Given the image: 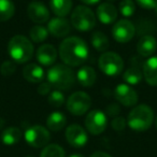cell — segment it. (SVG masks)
I'll list each match as a JSON object with an SVG mask.
<instances>
[{
	"label": "cell",
	"mask_w": 157,
	"mask_h": 157,
	"mask_svg": "<svg viewBox=\"0 0 157 157\" xmlns=\"http://www.w3.org/2000/svg\"><path fill=\"white\" fill-rule=\"evenodd\" d=\"M58 53L65 65L78 67L87 60L90 51L83 39L78 37H68L60 43Z\"/></svg>",
	"instance_id": "obj_1"
},
{
	"label": "cell",
	"mask_w": 157,
	"mask_h": 157,
	"mask_svg": "<svg viewBox=\"0 0 157 157\" xmlns=\"http://www.w3.org/2000/svg\"><path fill=\"white\" fill-rule=\"evenodd\" d=\"M35 53L33 44L27 37L16 35L8 43V54L16 63H25L30 60Z\"/></svg>",
	"instance_id": "obj_2"
},
{
	"label": "cell",
	"mask_w": 157,
	"mask_h": 157,
	"mask_svg": "<svg viewBox=\"0 0 157 157\" xmlns=\"http://www.w3.org/2000/svg\"><path fill=\"white\" fill-rule=\"evenodd\" d=\"M48 82L58 90H68L75 83V74L69 66L58 63L51 67L48 71Z\"/></svg>",
	"instance_id": "obj_3"
},
{
	"label": "cell",
	"mask_w": 157,
	"mask_h": 157,
	"mask_svg": "<svg viewBox=\"0 0 157 157\" xmlns=\"http://www.w3.org/2000/svg\"><path fill=\"white\" fill-rule=\"evenodd\" d=\"M154 122V112L146 105L135 107L127 116V125L135 131H145Z\"/></svg>",
	"instance_id": "obj_4"
},
{
	"label": "cell",
	"mask_w": 157,
	"mask_h": 157,
	"mask_svg": "<svg viewBox=\"0 0 157 157\" xmlns=\"http://www.w3.org/2000/svg\"><path fill=\"white\" fill-rule=\"evenodd\" d=\"M71 25L80 31H90L96 26V16L90 8L78 6L71 13Z\"/></svg>",
	"instance_id": "obj_5"
},
{
	"label": "cell",
	"mask_w": 157,
	"mask_h": 157,
	"mask_svg": "<svg viewBox=\"0 0 157 157\" xmlns=\"http://www.w3.org/2000/svg\"><path fill=\"white\" fill-rule=\"evenodd\" d=\"M98 66L102 73L108 76H117L124 69V61L118 54L114 52L102 53L98 60Z\"/></svg>",
	"instance_id": "obj_6"
},
{
	"label": "cell",
	"mask_w": 157,
	"mask_h": 157,
	"mask_svg": "<svg viewBox=\"0 0 157 157\" xmlns=\"http://www.w3.org/2000/svg\"><path fill=\"white\" fill-rule=\"evenodd\" d=\"M67 110L75 116L85 114L92 107V98L85 92H75L68 98Z\"/></svg>",
	"instance_id": "obj_7"
},
{
	"label": "cell",
	"mask_w": 157,
	"mask_h": 157,
	"mask_svg": "<svg viewBox=\"0 0 157 157\" xmlns=\"http://www.w3.org/2000/svg\"><path fill=\"white\" fill-rule=\"evenodd\" d=\"M25 141L33 147H44L50 142L51 135L46 128L41 125H33L25 130Z\"/></svg>",
	"instance_id": "obj_8"
},
{
	"label": "cell",
	"mask_w": 157,
	"mask_h": 157,
	"mask_svg": "<svg viewBox=\"0 0 157 157\" xmlns=\"http://www.w3.org/2000/svg\"><path fill=\"white\" fill-rule=\"evenodd\" d=\"M85 128L92 135H100L105 130L108 118L105 112L101 110H93L85 117Z\"/></svg>",
	"instance_id": "obj_9"
},
{
	"label": "cell",
	"mask_w": 157,
	"mask_h": 157,
	"mask_svg": "<svg viewBox=\"0 0 157 157\" xmlns=\"http://www.w3.org/2000/svg\"><path fill=\"white\" fill-rule=\"evenodd\" d=\"M136 33V27L130 21L120 20L113 25L112 28V36L114 40L118 43H127L129 42Z\"/></svg>",
	"instance_id": "obj_10"
},
{
	"label": "cell",
	"mask_w": 157,
	"mask_h": 157,
	"mask_svg": "<svg viewBox=\"0 0 157 157\" xmlns=\"http://www.w3.org/2000/svg\"><path fill=\"white\" fill-rule=\"evenodd\" d=\"M115 99L125 107H133L138 102V94L130 85L126 83L118 84L114 90Z\"/></svg>",
	"instance_id": "obj_11"
},
{
	"label": "cell",
	"mask_w": 157,
	"mask_h": 157,
	"mask_svg": "<svg viewBox=\"0 0 157 157\" xmlns=\"http://www.w3.org/2000/svg\"><path fill=\"white\" fill-rule=\"evenodd\" d=\"M66 139L68 143L73 147H82L88 141V136L86 130L80 125L72 124L66 129Z\"/></svg>",
	"instance_id": "obj_12"
},
{
	"label": "cell",
	"mask_w": 157,
	"mask_h": 157,
	"mask_svg": "<svg viewBox=\"0 0 157 157\" xmlns=\"http://www.w3.org/2000/svg\"><path fill=\"white\" fill-rule=\"evenodd\" d=\"M27 15L35 24L41 25L50 20V11L46 6L39 1L30 2L27 7Z\"/></svg>",
	"instance_id": "obj_13"
},
{
	"label": "cell",
	"mask_w": 157,
	"mask_h": 157,
	"mask_svg": "<svg viewBox=\"0 0 157 157\" xmlns=\"http://www.w3.org/2000/svg\"><path fill=\"white\" fill-rule=\"evenodd\" d=\"M48 33L56 38H65L71 31V25L70 22L65 17H54L48 21Z\"/></svg>",
	"instance_id": "obj_14"
},
{
	"label": "cell",
	"mask_w": 157,
	"mask_h": 157,
	"mask_svg": "<svg viewBox=\"0 0 157 157\" xmlns=\"http://www.w3.org/2000/svg\"><path fill=\"white\" fill-rule=\"evenodd\" d=\"M57 50L52 44H42L36 52V57L42 66H52L57 59Z\"/></svg>",
	"instance_id": "obj_15"
},
{
	"label": "cell",
	"mask_w": 157,
	"mask_h": 157,
	"mask_svg": "<svg viewBox=\"0 0 157 157\" xmlns=\"http://www.w3.org/2000/svg\"><path fill=\"white\" fill-rule=\"evenodd\" d=\"M117 10L112 3L103 2L97 8L96 15L100 23L105 25L113 24L117 18Z\"/></svg>",
	"instance_id": "obj_16"
},
{
	"label": "cell",
	"mask_w": 157,
	"mask_h": 157,
	"mask_svg": "<svg viewBox=\"0 0 157 157\" xmlns=\"http://www.w3.org/2000/svg\"><path fill=\"white\" fill-rule=\"evenodd\" d=\"M157 50V40L151 35L141 37L137 43V51L142 57H152Z\"/></svg>",
	"instance_id": "obj_17"
},
{
	"label": "cell",
	"mask_w": 157,
	"mask_h": 157,
	"mask_svg": "<svg viewBox=\"0 0 157 157\" xmlns=\"http://www.w3.org/2000/svg\"><path fill=\"white\" fill-rule=\"evenodd\" d=\"M143 78L151 86H157V56H152L143 65Z\"/></svg>",
	"instance_id": "obj_18"
},
{
	"label": "cell",
	"mask_w": 157,
	"mask_h": 157,
	"mask_svg": "<svg viewBox=\"0 0 157 157\" xmlns=\"http://www.w3.org/2000/svg\"><path fill=\"white\" fill-rule=\"evenodd\" d=\"M75 78L80 83V85L83 87H92L97 80V73L94 68L90 66H84L78 70Z\"/></svg>",
	"instance_id": "obj_19"
},
{
	"label": "cell",
	"mask_w": 157,
	"mask_h": 157,
	"mask_svg": "<svg viewBox=\"0 0 157 157\" xmlns=\"http://www.w3.org/2000/svg\"><path fill=\"white\" fill-rule=\"evenodd\" d=\"M44 75L45 72L43 68L37 63H29L23 69V76L30 83H41L44 80Z\"/></svg>",
	"instance_id": "obj_20"
},
{
	"label": "cell",
	"mask_w": 157,
	"mask_h": 157,
	"mask_svg": "<svg viewBox=\"0 0 157 157\" xmlns=\"http://www.w3.org/2000/svg\"><path fill=\"white\" fill-rule=\"evenodd\" d=\"M50 7L56 16L65 17L72 9V0H51Z\"/></svg>",
	"instance_id": "obj_21"
},
{
	"label": "cell",
	"mask_w": 157,
	"mask_h": 157,
	"mask_svg": "<svg viewBox=\"0 0 157 157\" xmlns=\"http://www.w3.org/2000/svg\"><path fill=\"white\" fill-rule=\"evenodd\" d=\"M67 124V118L61 112H53L46 120V126L52 131H59Z\"/></svg>",
	"instance_id": "obj_22"
},
{
	"label": "cell",
	"mask_w": 157,
	"mask_h": 157,
	"mask_svg": "<svg viewBox=\"0 0 157 157\" xmlns=\"http://www.w3.org/2000/svg\"><path fill=\"white\" fill-rule=\"evenodd\" d=\"M22 138V131L17 127H9L6 128L1 133V141L6 145H14L18 143Z\"/></svg>",
	"instance_id": "obj_23"
},
{
	"label": "cell",
	"mask_w": 157,
	"mask_h": 157,
	"mask_svg": "<svg viewBox=\"0 0 157 157\" xmlns=\"http://www.w3.org/2000/svg\"><path fill=\"white\" fill-rule=\"evenodd\" d=\"M90 42H92V45L97 52H107L108 48L110 46V42L108 37L101 31H96L92 35V39H90Z\"/></svg>",
	"instance_id": "obj_24"
},
{
	"label": "cell",
	"mask_w": 157,
	"mask_h": 157,
	"mask_svg": "<svg viewBox=\"0 0 157 157\" xmlns=\"http://www.w3.org/2000/svg\"><path fill=\"white\" fill-rule=\"evenodd\" d=\"M142 78H143V73L137 66L129 67L123 73V78L128 85H137V84H139L141 82Z\"/></svg>",
	"instance_id": "obj_25"
},
{
	"label": "cell",
	"mask_w": 157,
	"mask_h": 157,
	"mask_svg": "<svg viewBox=\"0 0 157 157\" xmlns=\"http://www.w3.org/2000/svg\"><path fill=\"white\" fill-rule=\"evenodd\" d=\"M15 13V6L12 0H0V22L11 20Z\"/></svg>",
	"instance_id": "obj_26"
},
{
	"label": "cell",
	"mask_w": 157,
	"mask_h": 157,
	"mask_svg": "<svg viewBox=\"0 0 157 157\" xmlns=\"http://www.w3.org/2000/svg\"><path fill=\"white\" fill-rule=\"evenodd\" d=\"M29 36L30 39L35 43H41V42L45 41L48 37V30L46 27L41 26V25H35L31 27L30 31H29Z\"/></svg>",
	"instance_id": "obj_27"
},
{
	"label": "cell",
	"mask_w": 157,
	"mask_h": 157,
	"mask_svg": "<svg viewBox=\"0 0 157 157\" xmlns=\"http://www.w3.org/2000/svg\"><path fill=\"white\" fill-rule=\"evenodd\" d=\"M40 157H66V153L65 150L58 144H48L44 146Z\"/></svg>",
	"instance_id": "obj_28"
},
{
	"label": "cell",
	"mask_w": 157,
	"mask_h": 157,
	"mask_svg": "<svg viewBox=\"0 0 157 157\" xmlns=\"http://www.w3.org/2000/svg\"><path fill=\"white\" fill-rule=\"evenodd\" d=\"M120 12L124 17H130L136 12L133 0H122L120 2Z\"/></svg>",
	"instance_id": "obj_29"
},
{
	"label": "cell",
	"mask_w": 157,
	"mask_h": 157,
	"mask_svg": "<svg viewBox=\"0 0 157 157\" xmlns=\"http://www.w3.org/2000/svg\"><path fill=\"white\" fill-rule=\"evenodd\" d=\"M48 100V103H50L52 107L59 108L65 103V96H63V94L61 93V90H56L50 93Z\"/></svg>",
	"instance_id": "obj_30"
},
{
	"label": "cell",
	"mask_w": 157,
	"mask_h": 157,
	"mask_svg": "<svg viewBox=\"0 0 157 157\" xmlns=\"http://www.w3.org/2000/svg\"><path fill=\"white\" fill-rule=\"evenodd\" d=\"M16 70V66L13 61L11 60H6L1 63L0 66V72L3 76H10L15 72Z\"/></svg>",
	"instance_id": "obj_31"
},
{
	"label": "cell",
	"mask_w": 157,
	"mask_h": 157,
	"mask_svg": "<svg viewBox=\"0 0 157 157\" xmlns=\"http://www.w3.org/2000/svg\"><path fill=\"white\" fill-rule=\"evenodd\" d=\"M126 125H127V121L125 120L124 117H121V116H117V117H115L112 121V127H113L116 131L124 130Z\"/></svg>",
	"instance_id": "obj_32"
},
{
	"label": "cell",
	"mask_w": 157,
	"mask_h": 157,
	"mask_svg": "<svg viewBox=\"0 0 157 157\" xmlns=\"http://www.w3.org/2000/svg\"><path fill=\"white\" fill-rule=\"evenodd\" d=\"M137 3L145 10H153L157 8V0H136Z\"/></svg>",
	"instance_id": "obj_33"
},
{
	"label": "cell",
	"mask_w": 157,
	"mask_h": 157,
	"mask_svg": "<svg viewBox=\"0 0 157 157\" xmlns=\"http://www.w3.org/2000/svg\"><path fill=\"white\" fill-rule=\"evenodd\" d=\"M52 87H53V86L51 85L48 82H41V83H40V85L38 86V88H37L38 94H40L41 96L50 95V93L52 92Z\"/></svg>",
	"instance_id": "obj_34"
},
{
	"label": "cell",
	"mask_w": 157,
	"mask_h": 157,
	"mask_svg": "<svg viewBox=\"0 0 157 157\" xmlns=\"http://www.w3.org/2000/svg\"><path fill=\"white\" fill-rule=\"evenodd\" d=\"M90 157H112L111 155H109L108 153H105V152H95L94 154H92Z\"/></svg>",
	"instance_id": "obj_35"
},
{
	"label": "cell",
	"mask_w": 157,
	"mask_h": 157,
	"mask_svg": "<svg viewBox=\"0 0 157 157\" xmlns=\"http://www.w3.org/2000/svg\"><path fill=\"white\" fill-rule=\"evenodd\" d=\"M81 1L83 3H85V5L93 6V5H96V3H99L101 0H81Z\"/></svg>",
	"instance_id": "obj_36"
},
{
	"label": "cell",
	"mask_w": 157,
	"mask_h": 157,
	"mask_svg": "<svg viewBox=\"0 0 157 157\" xmlns=\"http://www.w3.org/2000/svg\"><path fill=\"white\" fill-rule=\"evenodd\" d=\"M69 157H85V156L82 154H72V155H70Z\"/></svg>",
	"instance_id": "obj_37"
},
{
	"label": "cell",
	"mask_w": 157,
	"mask_h": 157,
	"mask_svg": "<svg viewBox=\"0 0 157 157\" xmlns=\"http://www.w3.org/2000/svg\"><path fill=\"white\" fill-rule=\"evenodd\" d=\"M156 128H157V116H156Z\"/></svg>",
	"instance_id": "obj_38"
},
{
	"label": "cell",
	"mask_w": 157,
	"mask_h": 157,
	"mask_svg": "<svg viewBox=\"0 0 157 157\" xmlns=\"http://www.w3.org/2000/svg\"><path fill=\"white\" fill-rule=\"evenodd\" d=\"M28 157H33V156H28Z\"/></svg>",
	"instance_id": "obj_39"
}]
</instances>
